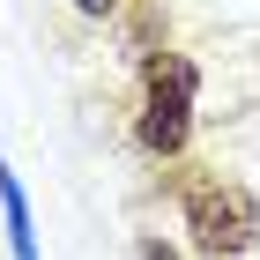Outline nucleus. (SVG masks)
I'll list each match as a JSON object with an SVG mask.
<instances>
[{
  "mask_svg": "<svg viewBox=\"0 0 260 260\" xmlns=\"http://www.w3.org/2000/svg\"><path fill=\"white\" fill-rule=\"evenodd\" d=\"M179 223H186V238H193L201 260H245L260 245V201H253V186L223 179V171H193V179L179 186Z\"/></svg>",
  "mask_w": 260,
  "mask_h": 260,
  "instance_id": "nucleus-1",
  "label": "nucleus"
},
{
  "mask_svg": "<svg viewBox=\"0 0 260 260\" xmlns=\"http://www.w3.org/2000/svg\"><path fill=\"white\" fill-rule=\"evenodd\" d=\"M0 223H8V253H15V260H45V253H38V231H30V201H22V179L8 171V156H0Z\"/></svg>",
  "mask_w": 260,
  "mask_h": 260,
  "instance_id": "nucleus-3",
  "label": "nucleus"
},
{
  "mask_svg": "<svg viewBox=\"0 0 260 260\" xmlns=\"http://www.w3.org/2000/svg\"><path fill=\"white\" fill-rule=\"evenodd\" d=\"M82 15H112V8H119V0H75Z\"/></svg>",
  "mask_w": 260,
  "mask_h": 260,
  "instance_id": "nucleus-5",
  "label": "nucleus"
},
{
  "mask_svg": "<svg viewBox=\"0 0 260 260\" xmlns=\"http://www.w3.org/2000/svg\"><path fill=\"white\" fill-rule=\"evenodd\" d=\"M141 260H179V253H171L164 238H141Z\"/></svg>",
  "mask_w": 260,
  "mask_h": 260,
  "instance_id": "nucleus-4",
  "label": "nucleus"
},
{
  "mask_svg": "<svg viewBox=\"0 0 260 260\" xmlns=\"http://www.w3.org/2000/svg\"><path fill=\"white\" fill-rule=\"evenodd\" d=\"M141 82H149L141 119H134L141 149H149V156H179L186 134H193V89H201V67L186 60V52H149Z\"/></svg>",
  "mask_w": 260,
  "mask_h": 260,
  "instance_id": "nucleus-2",
  "label": "nucleus"
}]
</instances>
